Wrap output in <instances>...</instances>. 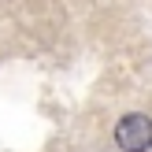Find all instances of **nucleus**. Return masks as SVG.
Instances as JSON below:
<instances>
[{"label": "nucleus", "instance_id": "obj_1", "mask_svg": "<svg viewBox=\"0 0 152 152\" xmlns=\"http://www.w3.org/2000/svg\"><path fill=\"white\" fill-rule=\"evenodd\" d=\"M115 141L123 152H148L152 148V119L148 115H126L115 126Z\"/></svg>", "mask_w": 152, "mask_h": 152}]
</instances>
